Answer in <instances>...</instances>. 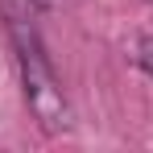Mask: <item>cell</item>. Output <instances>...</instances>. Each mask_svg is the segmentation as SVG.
<instances>
[{"instance_id":"obj_1","label":"cell","mask_w":153,"mask_h":153,"mask_svg":"<svg viewBox=\"0 0 153 153\" xmlns=\"http://www.w3.org/2000/svg\"><path fill=\"white\" fill-rule=\"evenodd\" d=\"M13 46H17V62H21V83H25V100L37 116V124L46 132H62L71 128V108L62 95V83L54 75L50 58L42 50V37L33 33V25L13 21Z\"/></svg>"},{"instance_id":"obj_2","label":"cell","mask_w":153,"mask_h":153,"mask_svg":"<svg viewBox=\"0 0 153 153\" xmlns=\"http://www.w3.org/2000/svg\"><path fill=\"white\" fill-rule=\"evenodd\" d=\"M137 62H141L145 75L153 79V37H141V42H137Z\"/></svg>"}]
</instances>
